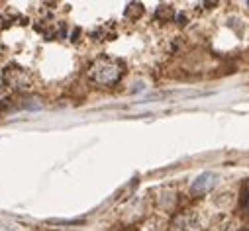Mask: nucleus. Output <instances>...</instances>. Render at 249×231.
I'll return each instance as SVG.
<instances>
[{
	"label": "nucleus",
	"mask_w": 249,
	"mask_h": 231,
	"mask_svg": "<svg viewBox=\"0 0 249 231\" xmlns=\"http://www.w3.org/2000/svg\"><path fill=\"white\" fill-rule=\"evenodd\" d=\"M124 75V63L114 57H100L96 59L89 71L87 77L90 82H94L96 86H114Z\"/></svg>",
	"instance_id": "1"
},
{
	"label": "nucleus",
	"mask_w": 249,
	"mask_h": 231,
	"mask_svg": "<svg viewBox=\"0 0 249 231\" xmlns=\"http://www.w3.org/2000/svg\"><path fill=\"white\" fill-rule=\"evenodd\" d=\"M2 81H4V84H6L8 88H12V90H16V92H26V90H30V88L34 86L32 75H30L26 69L18 67V65L6 67V69L2 71Z\"/></svg>",
	"instance_id": "2"
},
{
	"label": "nucleus",
	"mask_w": 249,
	"mask_h": 231,
	"mask_svg": "<svg viewBox=\"0 0 249 231\" xmlns=\"http://www.w3.org/2000/svg\"><path fill=\"white\" fill-rule=\"evenodd\" d=\"M171 231H200V219L195 214H178L171 221Z\"/></svg>",
	"instance_id": "3"
},
{
	"label": "nucleus",
	"mask_w": 249,
	"mask_h": 231,
	"mask_svg": "<svg viewBox=\"0 0 249 231\" xmlns=\"http://www.w3.org/2000/svg\"><path fill=\"white\" fill-rule=\"evenodd\" d=\"M214 184H216V175H212V172H204V175H200L193 182V194H196V196L206 194L214 188Z\"/></svg>",
	"instance_id": "4"
},
{
	"label": "nucleus",
	"mask_w": 249,
	"mask_h": 231,
	"mask_svg": "<svg viewBox=\"0 0 249 231\" xmlns=\"http://www.w3.org/2000/svg\"><path fill=\"white\" fill-rule=\"evenodd\" d=\"M155 18L161 20V22H169V20H173V18H175V10H173V6H169V4H161V6L155 10Z\"/></svg>",
	"instance_id": "5"
},
{
	"label": "nucleus",
	"mask_w": 249,
	"mask_h": 231,
	"mask_svg": "<svg viewBox=\"0 0 249 231\" xmlns=\"http://www.w3.org/2000/svg\"><path fill=\"white\" fill-rule=\"evenodd\" d=\"M142 14H143V4H140V2H132V4H128V8H126V18H130V20H138Z\"/></svg>",
	"instance_id": "6"
},
{
	"label": "nucleus",
	"mask_w": 249,
	"mask_h": 231,
	"mask_svg": "<svg viewBox=\"0 0 249 231\" xmlns=\"http://www.w3.org/2000/svg\"><path fill=\"white\" fill-rule=\"evenodd\" d=\"M239 210L245 214V215H249V188L245 186L243 190H241V194H239Z\"/></svg>",
	"instance_id": "7"
},
{
	"label": "nucleus",
	"mask_w": 249,
	"mask_h": 231,
	"mask_svg": "<svg viewBox=\"0 0 249 231\" xmlns=\"http://www.w3.org/2000/svg\"><path fill=\"white\" fill-rule=\"evenodd\" d=\"M0 231H16L14 227H10V225H4V223H0Z\"/></svg>",
	"instance_id": "8"
},
{
	"label": "nucleus",
	"mask_w": 249,
	"mask_h": 231,
	"mask_svg": "<svg viewBox=\"0 0 249 231\" xmlns=\"http://www.w3.org/2000/svg\"><path fill=\"white\" fill-rule=\"evenodd\" d=\"M241 231H247V229H241Z\"/></svg>",
	"instance_id": "9"
}]
</instances>
